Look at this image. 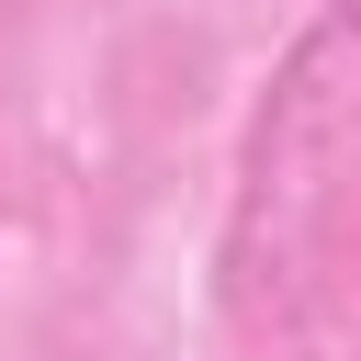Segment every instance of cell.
<instances>
[{"label":"cell","instance_id":"1","mask_svg":"<svg viewBox=\"0 0 361 361\" xmlns=\"http://www.w3.org/2000/svg\"><path fill=\"white\" fill-rule=\"evenodd\" d=\"M214 305L259 350H316L361 305V0H327L248 102Z\"/></svg>","mask_w":361,"mask_h":361}]
</instances>
